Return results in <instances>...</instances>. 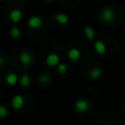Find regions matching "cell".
Returning a JSON list of instances; mask_svg holds the SVG:
<instances>
[{
	"instance_id": "cell-1",
	"label": "cell",
	"mask_w": 125,
	"mask_h": 125,
	"mask_svg": "<svg viewBox=\"0 0 125 125\" xmlns=\"http://www.w3.org/2000/svg\"><path fill=\"white\" fill-rule=\"evenodd\" d=\"M115 14L110 7H104L100 13V19L104 22H110L114 20Z\"/></svg>"
},
{
	"instance_id": "cell-2",
	"label": "cell",
	"mask_w": 125,
	"mask_h": 125,
	"mask_svg": "<svg viewBox=\"0 0 125 125\" xmlns=\"http://www.w3.org/2000/svg\"><path fill=\"white\" fill-rule=\"evenodd\" d=\"M19 59H20L21 62L23 64L24 67L29 66V65L32 63V62H33V57H32V55H31L29 52H27V51H22V52L20 54Z\"/></svg>"
},
{
	"instance_id": "cell-3",
	"label": "cell",
	"mask_w": 125,
	"mask_h": 125,
	"mask_svg": "<svg viewBox=\"0 0 125 125\" xmlns=\"http://www.w3.org/2000/svg\"><path fill=\"white\" fill-rule=\"evenodd\" d=\"M43 24V21L41 19V17L39 16H31L28 20H27V25L30 27V28H39L41 27Z\"/></svg>"
},
{
	"instance_id": "cell-4",
	"label": "cell",
	"mask_w": 125,
	"mask_h": 125,
	"mask_svg": "<svg viewBox=\"0 0 125 125\" xmlns=\"http://www.w3.org/2000/svg\"><path fill=\"white\" fill-rule=\"evenodd\" d=\"M11 104L14 109H16V110L21 109L24 104V98L21 95H15L12 99Z\"/></svg>"
},
{
	"instance_id": "cell-5",
	"label": "cell",
	"mask_w": 125,
	"mask_h": 125,
	"mask_svg": "<svg viewBox=\"0 0 125 125\" xmlns=\"http://www.w3.org/2000/svg\"><path fill=\"white\" fill-rule=\"evenodd\" d=\"M89 102L85 99H78L75 104H74V106L76 108V110H78L79 112H85L88 110L89 108Z\"/></svg>"
},
{
	"instance_id": "cell-6",
	"label": "cell",
	"mask_w": 125,
	"mask_h": 125,
	"mask_svg": "<svg viewBox=\"0 0 125 125\" xmlns=\"http://www.w3.org/2000/svg\"><path fill=\"white\" fill-rule=\"evenodd\" d=\"M60 62V58L57 54L55 53H51L46 57V63L48 66L50 67H54V66H58Z\"/></svg>"
},
{
	"instance_id": "cell-7",
	"label": "cell",
	"mask_w": 125,
	"mask_h": 125,
	"mask_svg": "<svg viewBox=\"0 0 125 125\" xmlns=\"http://www.w3.org/2000/svg\"><path fill=\"white\" fill-rule=\"evenodd\" d=\"M22 19V12L20 10V9H13L11 12H10V20L15 23L17 24L18 22H20Z\"/></svg>"
},
{
	"instance_id": "cell-8",
	"label": "cell",
	"mask_w": 125,
	"mask_h": 125,
	"mask_svg": "<svg viewBox=\"0 0 125 125\" xmlns=\"http://www.w3.org/2000/svg\"><path fill=\"white\" fill-rule=\"evenodd\" d=\"M104 74V71H103V68L100 67V66H95L93 67L91 70H90V73H89V76L91 77V79H94V80H98L100 79Z\"/></svg>"
},
{
	"instance_id": "cell-9",
	"label": "cell",
	"mask_w": 125,
	"mask_h": 125,
	"mask_svg": "<svg viewBox=\"0 0 125 125\" xmlns=\"http://www.w3.org/2000/svg\"><path fill=\"white\" fill-rule=\"evenodd\" d=\"M105 44L102 41V40H97L95 43H94V50L97 54L99 55H104L105 53Z\"/></svg>"
},
{
	"instance_id": "cell-10",
	"label": "cell",
	"mask_w": 125,
	"mask_h": 125,
	"mask_svg": "<svg viewBox=\"0 0 125 125\" xmlns=\"http://www.w3.org/2000/svg\"><path fill=\"white\" fill-rule=\"evenodd\" d=\"M80 56H81V53H80L79 49H77V48H71L67 52V57L70 61H77V60H79Z\"/></svg>"
},
{
	"instance_id": "cell-11",
	"label": "cell",
	"mask_w": 125,
	"mask_h": 125,
	"mask_svg": "<svg viewBox=\"0 0 125 125\" xmlns=\"http://www.w3.org/2000/svg\"><path fill=\"white\" fill-rule=\"evenodd\" d=\"M83 31H84V34H85L86 38L88 40H90V41L93 40L95 38V36H96V31H95V29L92 26H89V25L84 26Z\"/></svg>"
},
{
	"instance_id": "cell-12",
	"label": "cell",
	"mask_w": 125,
	"mask_h": 125,
	"mask_svg": "<svg viewBox=\"0 0 125 125\" xmlns=\"http://www.w3.org/2000/svg\"><path fill=\"white\" fill-rule=\"evenodd\" d=\"M56 21H57L60 24L64 25V24H66V23L68 22L69 18H68V16H67L66 14H64V13H59V14L56 15Z\"/></svg>"
},
{
	"instance_id": "cell-13",
	"label": "cell",
	"mask_w": 125,
	"mask_h": 125,
	"mask_svg": "<svg viewBox=\"0 0 125 125\" xmlns=\"http://www.w3.org/2000/svg\"><path fill=\"white\" fill-rule=\"evenodd\" d=\"M18 81H19V77H18V75L16 73L12 72V73H9L6 76V82H7V84H9L11 86L16 85L18 83Z\"/></svg>"
},
{
	"instance_id": "cell-14",
	"label": "cell",
	"mask_w": 125,
	"mask_h": 125,
	"mask_svg": "<svg viewBox=\"0 0 125 125\" xmlns=\"http://www.w3.org/2000/svg\"><path fill=\"white\" fill-rule=\"evenodd\" d=\"M38 81L40 83H43V84H47L51 81V76L49 73L47 72H42L39 76H38Z\"/></svg>"
},
{
	"instance_id": "cell-15",
	"label": "cell",
	"mask_w": 125,
	"mask_h": 125,
	"mask_svg": "<svg viewBox=\"0 0 125 125\" xmlns=\"http://www.w3.org/2000/svg\"><path fill=\"white\" fill-rule=\"evenodd\" d=\"M30 82H31L30 77H29V75H27V74H23V75L21 77V79H20V84H21V86H23V87H28V86L30 85Z\"/></svg>"
},
{
	"instance_id": "cell-16",
	"label": "cell",
	"mask_w": 125,
	"mask_h": 125,
	"mask_svg": "<svg viewBox=\"0 0 125 125\" xmlns=\"http://www.w3.org/2000/svg\"><path fill=\"white\" fill-rule=\"evenodd\" d=\"M10 35H11V37L14 38V39L19 38L20 35H21V30H20V28H19L17 25H14V26L11 28V30H10Z\"/></svg>"
},
{
	"instance_id": "cell-17",
	"label": "cell",
	"mask_w": 125,
	"mask_h": 125,
	"mask_svg": "<svg viewBox=\"0 0 125 125\" xmlns=\"http://www.w3.org/2000/svg\"><path fill=\"white\" fill-rule=\"evenodd\" d=\"M8 115H9L8 108L5 105L0 104V118H6Z\"/></svg>"
},
{
	"instance_id": "cell-18",
	"label": "cell",
	"mask_w": 125,
	"mask_h": 125,
	"mask_svg": "<svg viewBox=\"0 0 125 125\" xmlns=\"http://www.w3.org/2000/svg\"><path fill=\"white\" fill-rule=\"evenodd\" d=\"M57 70H58V73H60V74H64V73H66V71H67V65H66L65 63H60V64H58Z\"/></svg>"
},
{
	"instance_id": "cell-19",
	"label": "cell",
	"mask_w": 125,
	"mask_h": 125,
	"mask_svg": "<svg viewBox=\"0 0 125 125\" xmlns=\"http://www.w3.org/2000/svg\"><path fill=\"white\" fill-rule=\"evenodd\" d=\"M6 62H7L6 58H5V57H3V56H0V67H1V66H3V65L6 63Z\"/></svg>"
},
{
	"instance_id": "cell-20",
	"label": "cell",
	"mask_w": 125,
	"mask_h": 125,
	"mask_svg": "<svg viewBox=\"0 0 125 125\" xmlns=\"http://www.w3.org/2000/svg\"><path fill=\"white\" fill-rule=\"evenodd\" d=\"M104 125H107V124H104Z\"/></svg>"
},
{
	"instance_id": "cell-21",
	"label": "cell",
	"mask_w": 125,
	"mask_h": 125,
	"mask_svg": "<svg viewBox=\"0 0 125 125\" xmlns=\"http://www.w3.org/2000/svg\"><path fill=\"white\" fill-rule=\"evenodd\" d=\"M0 1H3V0H0Z\"/></svg>"
}]
</instances>
